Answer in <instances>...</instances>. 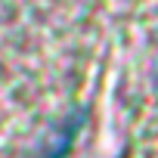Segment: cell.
<instances>
[{
  "label": "cell",
  "mask_w": 158,
  "mask_h": 158,
  "mask_svg": "<svg viewBox=\"0 0 158 158\" xmlns=\"http://www.w3.org/2000/svg\"><path fill=\"white\" fill-rule=\"evenodd\" d=\"M155 81H158V74H155Z\"/></svg>",
  "instance_id": "6da1fadb"
}]
</instances>
